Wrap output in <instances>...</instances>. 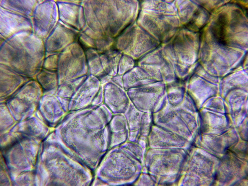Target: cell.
Returning a JSON list of instances; mask_svg holds the SVG:
<instances>
[{"label": "cell", "mask_w": 248, "mask_h": 186, "mask_svg": "<svg viewBox=\"0 0 248 186\" xmlns=\"http://www.w3.org/2000/svg\"><path fill=\"white\" fill-rule=\"evenodd\" d=\"M228 21L226 14H220L210 27V31L214 38L219 44L224 45L226 44L225 39Z\"/></svg>", "instance_id": "6da1fadb"}]
</instances>
